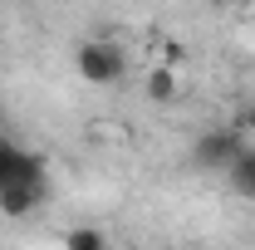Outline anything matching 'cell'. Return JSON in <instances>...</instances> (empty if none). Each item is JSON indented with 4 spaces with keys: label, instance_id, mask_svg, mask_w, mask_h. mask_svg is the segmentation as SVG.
<instances>
[{
    "label": "cell",
    "instance_id": "cell-1",
    "mask_svg": "<svg viewBox=\"0 0 255 250\" xmlns=\"http://www.w3.org/2000/svg\"><path fill=\"white\" fill-rule=\"evenodd\" d=\"M74 69H79L84 84H94V89H113V84L128 74V54L118 49V44H108V39H84L79 54H74Z\"/></svg>",
    "mask_w": 255,
    "mask_h": 250
},
{
    "label": "cell",
    "instance_id": "cell-2",
    "mask_svg": "<svg viewBox=\"0 0 255 250\" xmlns=\"http://www.w3.org/2000/svg\"><path fill=\"white\" fill-rule=\"evenodd\" d=\"M142 94H147V103H177V98H182V79H177V69L157 59L152 69H147V79H142Z\"/></svg>",
    "mask_w": 255,
    "mask_h": 250
},
{
    "label": "cell",
    "instance_id": "cell-3",
    "mask_svg": "<svg viewBox=\"0 0 255 250\" xmlns=\"http://www.w3.org/2000/svg\"><path fill=\"white\" fill-rule=\"evenodd\" d=\"M64 246L69 250H98V246H108V236L98 226H74V231H64Z\"/></svg>",
    "mask_w": 255,
    "mask_h": 250
},
{
    "label": "cell",
    "instance_id": "cell-4",
    "mask_svg": "<svg viewBox=\"0 0 255 250\" xmlns=\"http://www.w3.org/2000/svg\"><path fill=\"white\" fill-rule=\"evenodd\" d=\"M251 34H255V10H251Z\"/></svg>",
    "mask_w": 255,
    "mask_h": 250
}]
</instances>
